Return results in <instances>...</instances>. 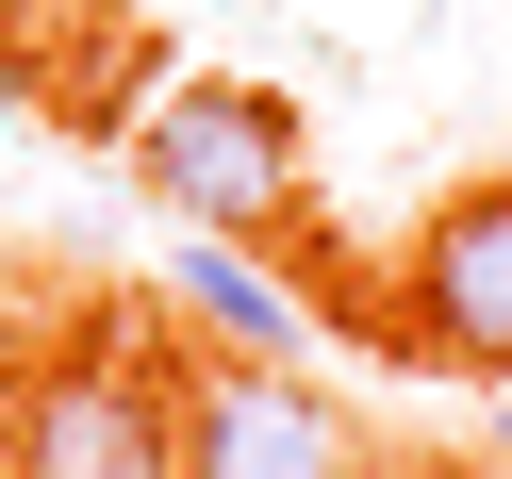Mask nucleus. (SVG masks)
I'll return each instance as SVG.
<instances>
[{
  "label": "nucleus",
  "instance_id": "f257e3e1",
  "mask_svg": "<svg viewBox=\"0 0 512 479\" xmlns=\"http://www.w3.org/2000/svg\"><path fill=\"white\" fill-rule=\"evenodd\" d=\"M133 166L166 215H199V232H281L298 215V100L281 83H166V100L133 116Z\"/></svg>",
  "mask_w": 512,
  "mask_h": 479
},
{
  "label": "nucleus",
  "instance_id": "f03ea898",
  "mask_svg": "<svg viewBox=\"0 0 512 479\" xmlns=\"http://www.w3.org/2000/svg\"><path fill=\"white\" fill-rule=\"evenodd\" d=\"M0 479H182V397L133 347H67L17 397V463Z\"/></svg>",
  "mask_w": 512,
  "mask_h": 479
},
{
  "label": "nucleus",
  "instance_id": "7ed1b4c3",
  "mask_svg": "<svg viewBox=\"0 0 512 479\" xmlns=\"http://www.w3.org/2000/svg\"><path fill=\"white\" fill-rule=\"evenodd\" d=\"M182 479H364V430H347L298 364L232 347V364L182 397Z\"/></svg>",
  "mask_w": 512,
  "mask_h": 479
},
{
  "label": "nucleus",
  "instance_id": "20e7f679",
  "mask_svg": "<svg viewBox=\"0 0 512 479\" xmlns=\"http://www.w3.org/2000/svg\"><path fill=\"white\" fill-rule=\"evenodd\" d=\"M413 331H430L446 364L512 380V182H479V199H446L430 232H413Z\"/></svg>",
  "mask_w": 512,
  "mask_h": 479
},
{
  "label": "nucleus",
  "instance_id": "39448f33",
  "mask_svg": "<svg viewBox=\"0 0 512 479\" xmlns=\"http://www.w3.org/2000/svg\"><path fill=\"white\" fill-rule=\"evenodd\" d=\"M166 298L199 314L215 347H265V364H298V298H281V281L248 265L232 232H182V248H166Z\"/></svg>",
  "mask_w": 512,
  "mask_h": 479
},
{
  "label": "nucleus",
  "instance_id": "423d86ee",
  "mask_svg": "<svg viewBox=\"0 0 512 479\" xmlns=\"http://www.w3.org/2000/svg\"><path fill=\"white\" fill-rule=\"evenodd\" d=\"M496 463H512V397H496Z\"/></svg>",
  "mask_w": 512,
  "mask_h": 479
}]
</instances>
